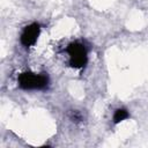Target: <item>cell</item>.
I'll return each mask as SVG.
<instances>
[{
  "label": "cell",
  "instance_id": "cell-1",
  "mask_svg": "<svg viewBox=\"0 0 148 148\" xmlns=\"http://www.w3.org/2000/svg\"><path fill=\"white\" fill-rule=\"evenodd\" d=\"M17 83H18V87L24 90H42L47 87L49 79L44 74L24 72L18 75Z\"/></svg>",
  "mask_w": 148,
  "mask_h": 148
},
{
  "label": "cell",
  "instance_id": "cell-2",
  "mask_svg": "<svg viewBox=\"0 0 148 148\" xmlns=\"http://www.w3.org/2000/svg\"><path fill=\"white\" fill-rule=\"evenodd\" d=\"M66 52L68 53V58H69V65L73 68H77L81 69L87 65L88 61V51L86 49V46L81 43H71L67 49Z\"/></svg>",
  "mask_w": 148,
  "mask_h": 148
},
{
  "label": "cell",
  "instance_id": "cell-3",
  "mask_svg": "<svg viewBox=\"0 0 148 148\" xmlns=\"http://www.w3.org/2000/svg\"><path fill=\"white\" fill-rule=\"evenodd\" d=\"M40 34V27L38 23H31L28 27H25L21 34L20 40L21 44L25 47H30L36 44L38 37Z\"/></svg>",
  "mask_w": 148,
  "mask_h": 148
},
{
  "label": "cell",
  "instance_id": "cell-4",
  "mask_svg": "<svg viewBox=\"0 0 148 148\" xmlns=\"http://www.w3.org/2000/svg\"><path fill=\"white\" fill-rule=\"evenodd\" d=\"M130 117V113L126 109H117L113 113V123L114 124H119L120 121L127 119Z\"/></svg>",
  "mask_w": 148,
  "mask_h": 148
}]
</instances>
